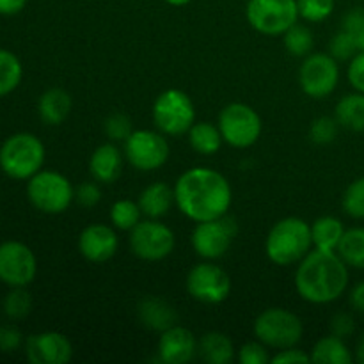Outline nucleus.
<instances>
[{"label":"nucleus","instance_id":"40","mask_svg":"<svg viewBox=\"0 0 364 364\" xmlns=\"http://www.w3.org/2000/svg\"><path fill=\"white\" fill-rule=\"evenodd\" d=\"M100 199H102V191L92 181H85L75 188V201L84 208H92V206L98 205Z\"/></svg>","mask_w":364,"mask_h":364},{"label":"nucleus","instance_id":"34","mask_svg":"<svg viewBox=\"0 0 364 364\" xmlns=\"http://www.w3.org/2000/svg\"><path fill=\"white\" fill-rule=\"evenodd\" d=\"M299 16L309 23L327 20L334 11V0H297Z\"/></svg>","mask_w":364,"mask_h":364},{"label":"nucleus","instance_id":"39","mask_svg":"<svg viewBox=\"0 0 364 364\" xmlns=\"http://www.w3.org/2000/svg\"><path fill=\"white\" fill-rule=\"evenodd\" d=\"M270 359L272 358L269 355V347L258 340L242 345L238 352V361L242 364H267L270 363Z\"/></svg>","mask_w":364,"mask_h":364},{"label":"nucleus","instance_id":"8","mask_svg":"<svg viewBox=\"0 0 364 364\" xmlns=\"http://www.w3.org/2000/svg\"><path fill=\"white\" fill-rule=\"evenodd\" d=\"M220 134L226 144L244 149L256 144L262 135V117L247 103L235 102L224 107L219 114Z\"/></svg>","mask_w":364,"mask_h":364},{"label":"nucleus","instance_id":"18","mask_svg":"<svg viewBox=\"0 0 364 364\" xmlns=\"http://www.w3.org/2000/svg\"><path fill=\"white\" fill-rule=\"evenodd\" d=\"M198 355V340L188 329L173 326L159 340V358L166 364H187Z\"/></svg>","mask_w":364,"mask_h":364},{"label":"nucleus","instance_id":"37","mask_svg":"<svg viewBox=\"0 0 364 364\" xmlns=\"http://www.w3.org/2000/svg\"><path fill=\"white\" fill-rule=\"evenodd\" d=\"M105 135L110 139V141H127L130 137L132 130V119L127 116V114H110L105 119Z\"/></svg>","mask_w":364,"mask_h":364},{"label":"nucleus","instance_id":"10","mask_svg":"<svg viewBox=\"0 0 364 364\" xmlns=\"http://www.w3.org/2000/svg\"><path fill=\"white\" fill-rule=\"evenodd\" d=\"M124 156L134 169L156 171L166 166L169 160V142L162 132L153 130H134L130 137L124 141Z\"/></svg>","mask_w":364,"mask_h":364},{"label":"nucleus","instance_id":"28","mask_svg":"<svg viewBox=\"0 0 364 364\" xmlns=\"http://www.w3.org/2000/svg\"><path fill=\"white\" fill-rule=\"evenodd\" d=\"M336 252L348 267L364 270V228L345 230Z\"/></svg>","mask_w":364,"mask_h":364},{"label":"nucleus","instance_id":"30","mask_svg":"<svg viewBox=\"0 0 364 364\" xmlns=\"http://www.w3.org/2000/svg\"><path fill=\"white\" fill-rule=\"evenodd\" d=\"M110 223L116 230L121 231H132L139 223H141L142 210L139 203L132 201V199H119L110 208Z\"/></svg>","mask_w":364,"mask_h":364},{"label":"nucleus","instance_id":"15","mask_svg":"<svg viewBox=\"0 0 364 364\" xmlns=\"http://www.w3.org/2000/svg\"><path fill=\"white\" fill-rule=\"evenodd\" d=\"M38 274V259L28 245L18 240L0 244V281L14 287H27Z\"/></svg>","mask_w":364,"mask_h":364},{"label":"nucleus","instance_id":"23","mask_svg":"<svg viewBox=\"0 0 364 364\" xmlns=\"http://www.w3.org/2000/svg\"><path fill=\"white\" fill-rule=\"evenodd\" d=\"M199 358L208 364H230L235 359L233 341L223 333H206L198 341Z\"/></svg>","mask_w":364,"mask_h":364},{"label":"nucleus","instance_id":"14","mask_svg":"<svg viewBox=\"0 0 364 364\" xmlns=\"http://www.w3.org/2000/svg\"><path fill=\"white\" fill-rule=\"evenodd\" d=\"M187 291L194 301L203 304H220L230 297L231 279L219 265L203 262L188 272Z\"/></svg>","mask_w":364,"mask_h":364},{"label":"nucleus","instance_id":"24","mask_svg":"<svg viewBox=\"0 0 364 364\" xmlns=\"http://www.w3.org/2000/svg\"><path fill=\"white\" fill-rule=\"evenodd\" d=\"M354 361L350 348L347 347L343 338L334 334L320 338L311 350V363L316 364H350Z\"/></svg>","mask_w":364,"mask_h":364},{"label":"nucleus","instance_id":"27","mask_svg":"<svg viewBox=\"0 0 364 364\" xmlns=\"http://www.w3.org/2000/svg\"><path fill=\"white\" fill-rule=\"evenodd\" d=\"M334 117L340 127L352 132H364V92L345 95L338 102Z\"/></svg>","mask_w":364,"mask_h":364},{"label":"nucleus","instance_id":"20","mask_svg":"<svg viewBox=\"0 0 364 364\" xmlns=\"http://www.w3.org/2000/svg\"><path fill=\"white\" fill-rule=\"evenodd\" d=\"M139 320L149 331H164L171 329L178 323V313L173 306L160 297H144L137 306Z\"/></svg>","mask_w":364,"mask_h":364},{"label":"nucleus","instance_id":"33","mask_svg":"<svg viewBox=\"0 0 364 364\" xmlns=\"http://www.w3.org/2000/svg\"><path fill=\"white\" fill-rule=\"evenodd\" d=\"M345 213L354 219H364V176L352 181L341 199Z\"/></svg>","mask_w":364,"mask_h":364},{"label":"nucleus","instance_id":"17","mask_svg":"<svg viewBox=\"0 0 364 364\" xmlns=\"http://www.w3.org/2000/svg\"><path fill=\"white\" fill-rule=\"evenodd\" d=\"M119 247V238L112 226L107 224H91L78 235V251L87 262H109Z\"/></svg>","mask_w":364,"mask_h":364},{"label":"nucleus","instance_id":"32","mask_svg":"<svg viewBox=\"0 0 364 364\" xmlns=\"http://www.w3.org/2000/svg\"><path fill=\"white\" fill-rule=\"evenodd\" d=\"M32 309V297L25 287H14L4 299V313L9 318L20 320L31 313Z\"/></svg>","mask_w":364,"mask_h":364},{"label":"nucleus","instance_id":"48","mask_svg":"<svg viewBox=\"0 0 364 364\" xmlns=\"http://www.w3.org/2000/svg\"><path fill=\"white\" fill-rule=\"evenodd\" d=\"M164 2H167L169 6H174V7H181V6H187V4H191L192 0H164Z\"/></svg>","mask_w":364,"mask_h":364},{"label":"nucleus","instance_id":"1","mask_svg":"<svg viewBox=\"0 0 364 364\" xmlns=\"http://www.w3.org/2000/svg\"><path fill=\"white\" fill-rule=\"evenodd\" d=\"M173 188L174 205L194 223L226 215L233 201V191L226 176L208 167L185 171Z\"/></svg>","mask_w":364,"mask_h":364},{"label":"nucleus","instance_id":"22","mask_svg":"<svg viewBox=\"0 0 364 364\" xmlns=\"http://www.w3.org/2000/svg\"><path fill=\"white\" fill-rule=\"evenodd\" d=\"M139 206L142 210V215L148 219H160L171 210L174 203V188L164 181L149 183L139 196Z\"/></svg>","mask_w":364,"mask_h":364},{"label":"nucleus","instance_id":"35","mask_svg":"<svg viewBox=\"0 0 364 364\" xmlns=\"http://www.w3.org/2000/svg\"><path fill=\"white\" fill-rule=\"evenodd\" d=\"M338 128H340V123L336 121V117L320 116L311 123L309 139L320 146L331 144L338 137Z\"/></svg>","mask_w":364,"mask_h":364},{"label":"nucleus","instance_id":"4","mask_svg":"<svg viewBox=\"0 0 364 364\" xmlns=\"http://www.w3.org/2000/svg\"><path fill=\"white\" fill-rule=\"evenodd\" d=\"M45 164V146L34 134H14L0 148V169L13 180H31Z\"/></svg>","mask_w":364,"mask_h":364},{"label":"nucleus","instance_id":"36","mask_svg":"<svg viewBox=\"0 0 364 364\" xmlns=\"http://www.w3.org/2000/svg\"><path fill=\"white\" fill-rule=\"evenodd\" d=\"M341 28L354 39L359 52H364V7H354L348 11L345 14Z\"/></svg>","mask_w":364,"mask_h":364},{"label":"nucleus","instance_id":"42","mask_svg":"<svg viewBox=\"0 0 364 364\" xmlns=\"http://www.w3.org/2000/svg\"><path fill=\"white\" fill-rule=\"evenodd\" d=\"M354 318L348 313H336L333 316V320H331V334H334V336L347 340V338H350L354 334Z\"/></svg>","mask_w":364,"mask_h":364},{"label":"nucleus","instance_id":"38","mask_svg":"<svg viewBox=\"0 0 364 364\" xmlns=\"http://www.w3.org/2000/svg\"><path fill=\"white\" fill-rule=\"evenodd\" d=\"M358 52L359 50L358 46H355L354 39H352L343 28H341L338 34H334L329 43V53L336 60H350Z\"/></svg>","mask_w":364,"mask_h":364},{"label":"nucleus","instance_id":"31","mask_svg":"<svg viewBox=\"0 0 364 364\" xmlns=\"http://www.w3.org/2000/svg\"><path fill=\"white\" fill-rule=\"evenodd\" d=\"M284 48L288 53L294 57H306L311 53L315 39H313V32L309 31L306 25L294 23L287 32L283 34Z\"/></svg>","mask_w":364,"mask_h":364},{"label":"nucleus","instance_id":"29","mask_svg":"<svg viewBox=\"0 0 364 364\" xmlns=\"http://www.w3.org/2000/svg\"><path fill=\"white\" fill-rule=\"evenodd\" d=\"M21 77H23V68H21L20 59L9 50L0 48V98L20 85Z\"/></svg>","mask_w":364,"mask_h":364},{"label":"nucleus","instance_id":"16","mask_svg":"<svg viewBox=\"0 0 364 364\" xmlns=\"http://www.w3.org/2000/svg\"><path fill=\"white\" fill-rule=\"evenodd\" d=\"M25 354L32 364H66L73 358V347L64 334L46 331L27 338Z\"/></svg>","mask_w":364,"mask_h":364},{"label":"nucleus","instance_id":"44","mask_svg":"<svg viewBox=\"0 0 364 364\" xmlns=\"http://www.w3.org/2000/svg\"><path fill=\"white\" fill-rule=\"evenodd\" d=\"M21 333L13 326H2L0 327V352H11L18 350L21 345Z\"/></svg>","mask_w":364,"mask_h":364},{"label":"nucleus","instance_id":"21","mask_svg":"<svg viewBox=\"0 0 364 364\" xmlns=\"http://www.w3.org/2000/svg\"><path fill=\"white\" fill-rule=\"evenodd\" d=\"M71 107H73V102H71L70 92L60 87H52L43 92L41 98H39L38 112L43 123L57 127V124L66 121V117L71 112Z\"/></svg>","mask_w":364,"mask_h":364},{"label":"nucleus","instance_id":"2","mask_svg":"<svg viewBox=\"0 0 364 364\" xmlns=\"http://www.w3.org/2000/svg\"><path fill=\"white\" fill-rule=\"evenodd\" d=\"M348 287V265L336 251L313 247L299 262L295 272L297 294L311 304H329L338 301Z\"/></svg>","mask_w":364,"mask_h":364},{"label":"nucleus","instance_id":"19","mask_svg":"<svg viewBox=\"0 0 364 364\" xmlns=\"http://www.w3.org/2000/svg\"><path fill=\"white\" fill-rule=\"evenodd\" d=\"M89 171L100 183H114L123 173V153L112 142L98 146L89 160Z\"/></svg>","mask_w":364,"mask_h":364},{"label":"nucleus","instance_id":"3","mask_svg":"<svg viewBox=\"0 0 364 364\" xmlns=\"http://www.w3.org/2000/svg\"><path fill=\"white\" fill-rule=\"evenodd\" d=\"M311 226L299 217H287L274 224L265 242L269 259L281 267L299 263L311 251Z\"/></svg>","mask_w":364,"mask_h":364},{"label":"nucleus","instance_id":"43","mask_svg":"<svg viewBox=\"0 0 364 364\" xmlns=\"http://www.w3.org/2000/svg\"><path fill=\"white\" fill-rule=\"evenodd\" d=\"M272 364H306L311 363V354H306L304 350H299L297 347L283 348L277 350V354L270 359Z\"/></svg>","mask_w":364,"mask_h":364},{"label":"nucleus","instance_id":"26","mask_svg":"<svg viewBox=\"0 0 364 364\" xmlns=\"http://www.w3.org/2000/svg\"><path fill=\"white\" fill-rule=\"evenodd\" d=\"M223 134L219 127L208 123V121H198L188 130V144L199 155H215L223 148Z\"/></svg>","mask_w":364,"mask_h":364},{"label":"nucleus","instance_id":"11","mask_svg":"<svg viewBox=\"0 0 364 364\" xmlns=\"http://www.w3.org/2000/svg\"><path fill=\"white\" fill-rule=\"evenodd\" d=\"M237 233V220L228 213L219 219L203 220V223L196 224L194 231H192V249L198 256L213 262V259L223 258L230 251Z\"/></svg>","mask_w":364,"mask_h":364},{"label":"nucleus","instance_id":"6","mask_svg":"<svg viewBox=\"0 0 364 364\" xmlns=\"http://www.w3.org/2000/svg\"><path fill=\"white\" fill-rule=\"evenodd\" d=\"M252 329H255L256 340L274 350L297 347L304 334L301 318L283 308H269L259 313Z\"/></svg>","mask_w":364,"mask_h":364},{"label":"nucleus","instance_id":"25","mask_svg":"<svg viewBox=\"0 0 364 364\" xmlns=\"http://www.w3.org/2000/svg\"><path fill=\"white\" fill-rule=\"evenodd\" d=\"M343 235V223L333 215L318 217L311 224L313 247L320 249V251H338V245H340Z\"/></svg>","mask_w":364,"mask_h":364},{"label":"nucleus","instance_id":"45","mask_svg":"<svg viewBox=\"0 0 364 364\" xmlns=\"http://www.w3.org/2000/svg\"><path fill=\"white\" fill-rule=\"evenodd\" d=\"M25 6H27V0H0V14L13 16L23 11Z\"/></svg>","mask_w":364,"mask_h":364},{"label":"nucleus","instance_id":"13","mask_svg":"<svg viewBox=\"0 0 364 364\" xmlns=\"http://www.w3.org/2000/svg\"><path fill=\"white\" fill-rule=\"evenodd\" d=\"M299 82L304 95L322 100L334 92L340 82V66L331 53H309L299 70Z\"/></svg>","mask_w":364,"mask_h":364},{"label":"nucleus","instance_id":"5","mask_svg":"<svg viewBox=\"0 0 364 364\" xmlns=\"http://www.w3.org/2000/svg\"><path fill=\"white\" fill-rule=\"evenodd\" d=\"M27 196L39 212L57 215L70 208L75 199V188L64 174L57 171H39L28 180Z\"/></svg>","mask_w":364,"mask_h":364},{"label":"nucleus","instance_id":"9","mask_svg":"<svg viewBox=\"0 0 364 364\" xmlns=\"http://www.w3.org/2000/svg\"><path fill=\"white\" fill-rule=\"evenodd\" d=\"M245 16L255 31L267 36H283L297 23V0H249Z\"/></svg>","mask_w":364,"mask_h":364},{"label":"nucleus","instance_id":"41","mask_svg":"<svg viewBox=\"0 0 364 364\" xmlns=\"http://www.w3.org/2000/svg\"><path fill=\"white\" fill-rule=\"evenodd\" d=\"M348 84L354 87V91L364 92V52H358L350 59L347 70Z\"/></svg>","mask_w":364,"mask_h":364},{"label":"nucleus","instance_id":"7","mask_svg":"<svg viewBox=\"0 0 364 364\" xmlns=\"http://www.w3.org/2000/svg\"><path fill=\"white\" fill-rule=\"evenodd\" d=\"M153 121L164 135L178 137L188 134L196 123V109L191 96L181 89H167L153 103Z\"/></svg>","mask_w":364,"mask_h":364},{"label":"nucleus","instance_id":"12","mask_svg":"<svg viewBox=\"0 0 364 364\" xmlns=\"http://www.w3.org/2000/svg\"><path fill=\"white\" fill-rule=\"evenodd\" d=\"M176 245L174 231L159 219L141 220L130 231V249L137 258L144 262L166 259Z\"/></svg>","mask_w":364,"mask_h":364},{"label":"nucleus","instance_id":"46","mask_svg":"<svg viewBox=\"0 0 364 364\" xmlns=\"http://www.w3.org/2000/svg\"><path fill=\"white\" fill-rule=\"evenodd\" d=\"M350 304L355 311L364 313V281L355 284L350 291Z\"/></svg>","mask_w":364,"mask_h":364},{"label":"nucleus","instance_id":"47","mask_svg":"<svg viewBox=\"0 0 364 364\" xmlns=\"http://www.w3.org/2000/svg\"><path fill=\"white\" fill-rule=\"evenodd\" d=\"M355 359H358V363L364 364V333H363V336L359 338L358 347H355Z\"/></svg>","mask_w":364,"mask_h":364}]
</instances>
